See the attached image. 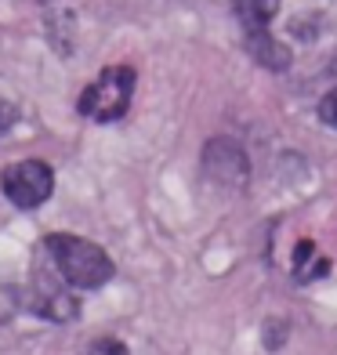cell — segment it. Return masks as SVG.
I'll list each match as a JSON object with an SVG mask.
<instances>
[{
  "instance_id": "9",
  "label": "cell",
  "mask_w": 337,
  "mask_h": 355,
  "mask_svg": "<svg viewBox=\"0 0 337 355\" xmlns=\"http://www.w3.org/2000/svg\"><path fill=\"white\" fill-rule=\"evenodd\" d=\"M319 120L337 131V87H330V91L323 94V102H319Z\"/></svg>"
},
{
  "instance_id": "1",
  "label": "cell",
  "mask_w": 337,
  "mask_h": 355,
  "mask_svg": "<svg viewBox=\"0 0 337 355\" xmlns=\"http://www.w3.org/2000/svg\"><path fill=\"white\" fill-rule=\"evenodd\" d=\"M44 243H47V254H51L58 276L66 279L69 286H76V290H98V286H105L112 276H116L112 257L98 243L84 239V236L51 232Z\"/></svg>"
},
{
  "instance_id": "4",
  "label": "cell",
  "mask_w": 337,
  "mask_h": 355,
  "mask_svg": "<svg viewBox=\"0 0 337 355\" xmlns=\"http://www.w3.org/2000/svg\"><path fill=\"white\" fill-rule=\"evenodd\" d=\"M232 167L239 174H247L243 149H239L236 141H229V138H214L211 145H207V153H203V171L211 174L214 182H239V178L232 174Z\"/></svg>"
},
{
  "instance_id": "11",
  "label": "cell",
  "mask_w": 337,
  "mask_h": 355,
  "mask_svg": "<svg viewBox=\"0 0 337 355\" xmlns=\"http://www.w3.org/2000/svg\"><path fill=\"white\" fill-rule=\"evenodd\" d=\"M11 120H15V109H11L4 98H0V135H4L8 127H11Z\"/></svg>"
},
{
  "instance_id": "7",
  "label": "cell",
  "mask_w": 337,
  "mask_h": 355,
  "mask_svg": "<svg viewBox=\"0 0 337 355\" xmlns=\"http://www.w3.org/2000/svg\"><path fill=\"white\" fill-rule=\"evenodd\" d=\"M232 15L243 26V33H258V29H268V22L276 19L279 0H229Z\"/></svg>"
},
{
  "instance_id": "10",
  "label": "cell",
  "mask_w": 337,
  "mask_h": 355,
  "mask_svg": "<svg viewBox=\"0 0 337 355\" xmlns=\"http://www.w3.org/2000/svg\"><path fill=\"white\" fill-rule=\"evenodd\" d=\"M84 355H127V345L123 341H116V337H98Z\"/></svg>"
},
{
  "instance_id": "5",
  "label": "cell",
  "mask_w": 337,
  "mask_h": 355,
  "mask_svg": "<svg viewBox=\"0 0 337 355\" xmlns=\"http://www.w3.org/2000/svg\"><path fill=\"white\" fill-rule=\"evenodd\" d=\"M29 304H33L37 315L51 319V322H73V319L80 315L76 297L69 294V290H58V286H51V283L37 286L33 294H29Z\"/></svg>"
},
{
  "instance_id": "8",
  "label": "cell",
  "mask_w": 337,
  "mask_h": 355,
  "mask_svg": "<svg viewBox=\"0 0 337 355\" xmlns=\"http://www.w3.org/2000/svg\"><path fill=\"white\" fill-rule=\"evenodd\" d=\"M327 272H330V257L319 254L312 239H301L297 250H294V279L297 283H312V279H323Z\"/></svg>"
},
{
  "instance_id": "2",
  "label": "cell",
  "mask_w": 337,
  "mask_h": 355,
  "mask_svg": "<svg viewBox=\"0 0 337 355\" xmlns=\"http://www.w3.org/2000/svg\"><path fill=\"white\" fill-rule=\"evenodd\" d=\"M135 66H105L98 76L91 80L80 94V116H87L94 123H116L127 109H131V94H135Z\"/></svg>"
},
{
  "instance_id": "6",
  "label": "cell",
  "mask_w": 337,
  "mask_h": 355,
  "mask_svg": "<svg viewBox=\"0 0 337 355\" xmlns=\"http://www.w3.org/2000/svg\"><path fill=\"white\" fill-rule=\"evenodd\" d=\"M243 37H247V51H250V58L258 62V66H265V69H286L291 66V47L279 44L268 29L243 33Z\"/></svg>"
},
{
  "instance_id": "3",
  "label": "cell",
  "mask_w": 337,
  "mask_h": 355,
  "mask_svg": "<svg viewBox=\"0 0 337 355\" xmlns=\"http://www.w3.org/2000/svg\"><path fill=\"white\" fill-rule=\"evenodd\" d=\"M0 189L4 196L19 207V211H33V207L47 203L55 192V171L44 159H19L0 174Z\"/></svg>"
}]
</instances>
